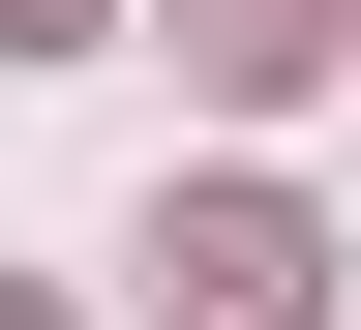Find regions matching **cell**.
<instances>
[{"mask_svg":"<svg viewBox=\"0 0 361 330\" xmlns=\"http://www.w3.org/2000/svg\"><path fill=\"white\" fill-rule=\"evenodd\" d=\"M151 330H331L301 180H180V210H151Z\"/></svg>","mask_w":361,"mask_h":330,"instance_id":"6da1fadb","label":"cell"},{"mask_svg":"<svg viewBox=\"0 0 361 330\" xmlns=\"http://www.w3.org/2000/svg\"><path fill=\"white\" fill-rule=\"evenodd\" d=\"M180 61L211 90H301V61H361V0H180Z\"/></svg>","mask_w":361,"mask_h":330,"instance_id":"7a4b0ae2","label":"cell"},{"mask_svg":"<svg viewBox=\"0 0 361 330\" xmlns=\"http://www.w3.org/2000/svg\"><path fill=\"white\" fill-rule=\"evenodd\" d=\"M61 30H90V0H0V61H61Z\"/></svg>","mask_w":361,"mask_h":330,"instance_id":"3957f363","label":"cell"},{"mask_svg":"<svg viewBox=\"0 0 361 330\" xmlns=\"http://www.w3.org/2000/svg\"><path fill=\"white\" fill-rule=\"evenodd\" d=\"M0 330H30V300H0Z\"/></svg>","mask_w":361,"mask_h":330,"instance_id":"277c9868","label":"cell"}]
</instances>
